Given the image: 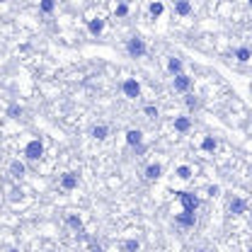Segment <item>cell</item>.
<instances>
[{"label": "cell", "instance_id": "obj_27", "mask_svg": "<svg viewBox=\"0 0 252 252\" xmlns=\"http://www.w3.org/2000/svg\"><path fill=\"white\" fill-rule=\"evenodd\" d=\"M114 17H119V20L129 17V5H126V3H119V5H117V10H114Z\"/></svg>", "mask_w": 252, "mask_h": 252}, {"label": "cell", "instance_id": "obj_16", "mask_svg": "<svg viewBox=\"0 0 252 252\" xmlns=\"http://www.w3.org/2000/svg\"><path fill=\"white\" fill-rule=\"evenodd\" d=\"M175 13H177L179 17L192 15V3H189V0H175Z\"/></svg>", "mask_w": 252, "mask_h": 252}, {"label": "cell", "instance_id": "obj_11", "mask_svg": "<svg viewBox=\"0 0 252 252\" xmlns=\"http://www.w3.org/2000/svg\"><path fill=\"white\" fill-rule=\"evenodd\" d=\"M8 172H10L15 179H22V177L27 175V165H25L22 160H13V163L8 165Z\"/></svg>", "mask_w": 252, "mask_h": 252}, {"label": "cell", "instance_id": "obj_12", "mask_svg": "<svg viewBox=\"0 0 252 252\" xmlns=\"http://www.w3.org/2000/svg\"><path fill=\"white\" fill-rule=\"evenodd\" d=\"M163 170H165V167H163L160 163H150V165L146 167V172H143V175H146V179H148V182H155V179H160V177H163Z\"/></svg>", "mask_w": 252, "mask_h": 252}, {"label": "cell", "instance_id": "obj_17", "mask_svg": "<svg viewBox=\"0 0 252 252\" xmlns=\"http://www.w3.org/2000/svg\"><path fill=\"white\" fill-rule=\"evenodd\" d=\"M121 252H138L141 250V240L138 237H129V240H121Z\"/></svg>", "mask_w": 252, "mask_h": 252}, {"label": "cell", "instance_id": "obj_9", "mask_svg": "<svg viewBox=\"0 0 252 252\" xmlns=\"http://www.w3.org/2000/svg\"><path fill=\"white\" fill-rule=\"evenodd\" d=\"M175 223L182 225V228H194V225H196V213H187V211H182V213L175 216Z\"/></svg>", "mask_w": 252, "mask_h": 252}, {"label": "cell", "instance_id": "obj_24", "mask_svg": "<svg viewBox=\"0 0 252 252\" xmlns=\"http://www.w3.org/2000/svg\"><path fill=\"white\" fill-rule=\"evenodd\" d=\"M22 114H25V107H20V104H10L8 107V117L10 119H20Z\"/></svg>", "mask_w": 252, "mask_h": 252}, {"label": "cell", "instance_id": "obj_22", "mask_svg": "<svg viewBox=\"0 0 252 252\" xmlns=\"http://www.w3.org/2000/svg\"><path fill=\"white\" fill-rule=\"evenodd\" d=\"M54 10H56V0H39V13L51 15Z\"/></svg>", "mask_w": 252, "mask_h": 252}, {"label": "cell", "instance_id": "obj_31", "mask_svg": "<svg viewBox=\"0 0 252 252\" xmlns=\"http://www.w3.org/2000/svg\"><path fill=\"white\" fill-rule=\"evenodd\" d=\"M0 3H5V0H0Z\"/></svg>", "mask_w": 252, "mask_h": 252}, {"label": "cell", "instance_id": "obj_15", "mask_svg": "<svg viewBox=\"0 0 252 252\" xmlns=\"http://www.w3.org/2000/svg\"><path fill=\"white\" fill-rule=\"evenodd\" d=\"M167 71H170L172 75H179V73H184V63H182V59H177V56H170V59H167Z\"/></svg>", "mask_w": 252, "mask_h": 252}, {"label": "cell", "instance_id": "obj_8", "mask_svg": "<svg viewBox=\"0 0 252 252\" xmlns=\"http://www.w3.org/2000/svg\"><path fill=\"white\" fill-rule=\"evenodd\" d=\"M124 138H126V146H131V148L143 146V131H141V129H129Z\"/></svg>", "mask_w": 252, "mask_h": 252}, {"label": "cell", "instance_id": "obj_25", "mask_svg": "<svg viewBox=\"0 0 252 252\" xmlns=\"http://www.w3.org/2000/svg\"><path fill=\"white\" fill-rule=\"evenodd\" d=\"M143 114H146L148 119H158V117H160V109H158L155 104H146V107H143Z\"/></svg>", "mask_w": 252, "mask_h": 252}, {"label": "cell", "instance_id": "obj_28", "mask_svg": "<svg viewBox=\"0 0 252 252\" xmlns=\"http://www.w3.org/2000/svg\"><path fill=\"white\" fill-rule=\"evenodd\" d=\"M218 194H221V187L218 184H211L208 187V196H218Z\"/></svg>", "mask_w": 252, "mask_h": 252}, {"label": "cell", "instance_id": "obj_5", "mask_svg": "<svg viewBox=\"0 0 252 252\" xmlns=\"http://www.w3.org/2000/svg\"><path fill=\"white\" fill-rule=\"evenodd\" d=\"M192 85H194V80H192L189 75H184V73H179V75H172V90H175V92H182V95H187V92L192 90Z\"/></svg>", "mask_w": 252, "mask_h": 252}, {"label": "cell", "instance_id": "obj_19", "mask_svg": "<svg viewBox=\"0 0 252 252\" xmlns=\"http://www.w3.org/2000/svg\"><path fill=\"white\" fill-rule=\"evenodd\" d=\"M216 148H218V138H216V136H204V138H201V150L213 153Z\"/></svg>", "mask_w": 252, "mask_h": 252}, {"label": "cell", "instance_id": "obj_4", "mask_svg": "<svg viewBox=\"0 0 252 252\" xmlns=\"http://www.w3.org/2000/svg\"><path fill=\"white\" fill-rule=\"evenodd\" d=\"M44 155V143H42V138H32L27 146H25V158L27 160H39Z\"/></svg>", "mask_w": 252, "mask_h": 252}, {"label": "cell", "instance_id": "obj_18", "mask_svg": "<svg viewBox=\"0 0 252 252\" xmlns=\"http://www.w3.org/2000/svg\"><path fill=\"white\" fill-rule=\"evenodd\" d=\"M233 56H235V61H237V63H247V61L252 59V51H250L247 46H237Z\"/></svg>", "mask_w": 252, "mask_h": 252}, {"label": "cell", "instance_id": "obj_2", "mask_svg": "<svg viewBox=\"0 0 252 252\" xmlns=\"http://www.w3.org/2000/svg\"><path fill=\"white\" fill-rule=\"evenodd\" d=\"M175 194H177V199H179V204H182V211L196 213V208H199V196H196L194 192H175Z\"/></svg>", "mask_w": 252, "mask_h": 252}, {"label": "cell", "instance_id": "obj_13", "mask_svg": "<svg viewBox=\"0 0 252 252\" xmlns=\"http://www.w3.org/2000/svg\"><path fill=\"white\" fill-rule=\"evenodd\" d=\"M90 136H92L95 141H104V138L109 136V126H107V124H95V126L90 129Z\"/></svg>", "mask_w": 252, "mask_h": 252}, {"label": "cell", "instance_id": "obj_6", "mask_svg": "<svg viewBox=\"0 0 252 252\" xmlns=\"http://www.w3.org/2000/svg\"><path fill=\"white\" fill-rule=\"evenodd\" d=\"M78 182H80V175L78 172H63L59 184H61L63 192H73V189H78Z\"/></svg>", "mask_w": 252, "mask_h": 252}, {"label": "cell", "instance_id": "obj_10", "mask_svg": "<svg viewBox=\"0 0 252 252\" xmlns=\"http://www.w3.org/2000/svg\"><path fill=\"white\" fill-rule=\"evenodd\" d=\"M172 126L177 133H189L192 131V117H175Z\"/></svg>", "mask_w": 252, "mask_h": 252}, {"label": "cell", "instance_id": "obj_7", "mask_svg": "<svg viewBox=\"0 0 252 252\" xmlns=\"http://www.w3.org/2000/svg\"><path fill=\"white\" fill-rule=\"evenodd\" d=\"M228 211H230L233 216H242V213L247 211V201H245L242 196H233V199L228 201Z\"/></svg>", "mask_w": 252, "mask_h": 252}, {"label": "cell", "instance_id": "obj_26", "mask_svg": "<svg viewBox=\"0 0 252 252\" xmlns=\"http://www.w3.org/2000/svg\"><path fill=\"white\" fill-rule=\"evenodd\" d=\"M175 175H177L179 179H189V177H192V167H189V165H179V167L175 170Z\"/></svg>", "mask_w": 252, "mask_h": 252}, {"label": "cell", "instance_id": "obj_29", "mask_svg": "<svg viewBox=\"0 0 252 252\" xmlns=\"http://www.w3.org/2000/svg\"><path fill=\"white\" fill-rule=\"evenodd\" d=\"M90 252H104V247H102L100 242H92V245H90Z\"/></svg>", "mask_w": 252, "mask_h": 252}, {"label": "cell", "instance_id": "obj_32", "mask_svg": "<svg viewBox=\"0 0 252 252\" xmlns=\"http://www.w3.org/2000/svg\"><path fill=\"white\" fill-rule=\"evenodd\" d=\"M49 252H54V250H49Z\"/></svg>", "mask_w": 252, "mask_h": 252}, {"label": "cell", "instance_id": "obj_14", "mask_svg": "<svg viewBox=\"0 0 252 252\" xmlns=\"http://www.w3.org/2000/svg\"><path fill=\"white\" fill-rule=\"evenodd\" d=\"M88 32H90L92 37H100V34L104 32V20H100V17L88 20Z\"/></svg>", "mask_w": 252, "mask_h": 252}, {"label": "cell", "instance_id": "obj_3", "mask_svg": "<svg viewBox=\"0 0 252 252\" xmlns=\"http://www.w3.org/2000/svg\"><path fill=\"white\" fill-rule=\"evenodd\" d=\"M121 92H124V97H129V100H138V97H141V83H138L136 78H126V80L121 83Z\"/></svg>", "mask_w": 252, "mask_h": 252}, {"label": "cell", "instance_id": "obj_30", "mask_svg": "<svg viewBox=\"0 0 252 252\" xmlns=\"http://www.w3.org/2000/svg\"><path fill=\"white\" fill-rule=\"evenodd\" d=\"M8 252H20V250H17V247H10V250H8Z\"/></svg>", "mask_w": 252, "mask_h": 252}, {"label": "cell", "instance_id": "obj_20", "mask_svg": "<svg viewBox=\"0 0 252 252\" xmlns=\"http://www.w3.org/2000/svg\"><path fill=\"white\" fill-rule=\"evenodd\" d=\"M148 13H150V17H163V13H165V5L160 3V0H153V3L148 5Z\"/></svg>", "mask_w": 252, "mask_h": 252}, {"label": "cell", "instance_id": "obj_23", "mask_svg": "<svg viewBox=\"0 0 252 252\" xmlns=\"http://www.w3.org/2000/svg\"><path fill=\"white\" fill-rule=\"evenodd\" d=\"M184 104H187L189 112H196V109L201 107V100H199L196 95H187V97H184Z\"/></svg>", "mask_w": 252, "mask_h": 252}, {"label": "cell", "instance_id": "obj_21", "mask_svg": "<svg viewBox=\"0 0 252 252\" xmlns=\"http://www.w3.org/2000/svg\"><path fill=\"white\" fill-rule=\"evenodd\" d=\"M66 225H68V228H73V230H78V233H83V218H80V216H75V213H71V216L66 218Z\"/></svg>", "mask_w": 252, "mask_h": 252}, {"label": "cell", "instance_id": "obj_1", "mask_svg": "<svg viewBox=\"0 0 252 252\" xmlns=\"http://www.w3.org/2000/svg\"><path fill=\"white\" fill-rule=\"evenodd\" d=\"M126 54H129L131 59H143V56L148 54L146 39H143V37H138V34H133L131 39H126Z\"/></svg>", "mask_w": 252, "mask_h": 252}]
</instances>
